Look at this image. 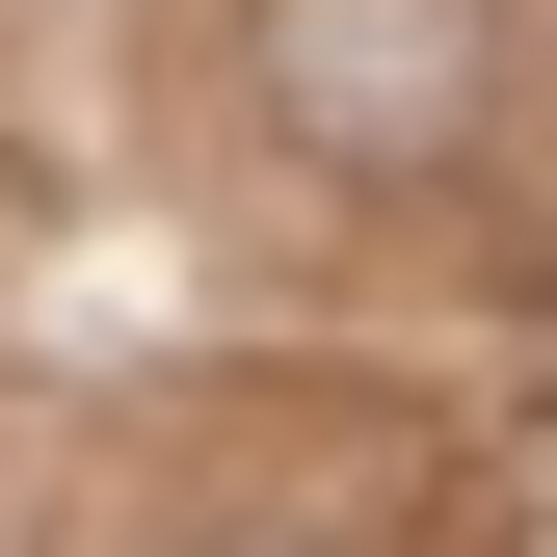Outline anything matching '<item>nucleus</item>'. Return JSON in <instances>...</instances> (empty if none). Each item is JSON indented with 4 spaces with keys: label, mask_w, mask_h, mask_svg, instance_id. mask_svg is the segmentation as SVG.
Instances as JSON below:
<instances>
[{
    "label": "nucleus",
    "mask_w": 557,
    "mask_h": 557,
    "mask_svg": "<svg viewBox=\"0 0 557 557\" xmlns=\"http://www.w3.org/2000/svg\"><path fill=\"white\" fill-rule=\"evenodd\" d=\"M265 107L319 160H451L478 133V0H265Z\"/></svg>",
    "instance_id": "f257e3e1"
}]
</instances>
